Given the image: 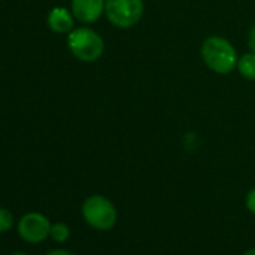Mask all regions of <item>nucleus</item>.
<instances>
[{
  "instance_id": "obj_10",
  "label": "nucleus",
  "mask_w": 255,
  "mask_h": 255,
  "mask_svg": "<svg viewBox=\"0 0 255 255\" xmlns=\"http://www.w3.org/2000/svg\"><path fill=\"white\" fill-rule=\"evenodd\" d=\"M12 224H14L12 213L5 207H0V233H5V231L11 230Z\"/></svg>"
},
{
  "instance_id": "obj_4",
  "label": "nucleus",
  "mask_w": 255,
  "mask_h": 255,
  "mask_svg": "<svg viewBox=\"0 0 255 255\" xmlns=\"http://www.w3.org/2000/svg\"><path fill=\"white\" fill-rule=\"evenodd\" d=\"M143 0H105V15L108 21L120 29L135 26L143 17Z\"/></svg>"
},
{
  "instance_id": "obj_9",
  "label": "nucleus",
  "mask_w": 255,
  "mask_h": 255,
  "mask_svg": "<svg viewBox=\"0 0 255 255\" xmlns=\"http://www.w3.org/2000/svg\"><path fill=\"white\" fill-rule=\"evenodd\" d=\"M50 237L54 242H59V243L66 242L69 239V228H68V225L63 224V222L53 224L51 225V231H50Z\"/></svg>"
},
{
  "instance_id": "obj_14",
  "label": "nucleus",
  "mask_w": 255,
  "mask_h": 255,
  "mask_svg": "<svg viewBox=\"0 0 255 255\" xmlns=\"http://www.w3.org/2000/svg\"><path fill=\"white\" fill-rule=\"evenodd\" d=\"M243 255H255V248H252V249H249V251H246Z\"/></svg>"
},
{
  "instance_id": "obj_13",
  "label": "nucleus",
  "mask_w": 255,
  "mask_h": 255,
  "mask_svg": "<svg viewBox=\"0 0 255 255\" xmlns=\"http://www.w3.org/2000/svg\"><path fill=\"white\" fill-rule=\"evenodd\" d=\"M47 255H74V254L65 249H54V251H50Z\"/></svg>"
},
{
  "instance_id": "obj_3",
  "label": "nucleus",
  "mask_w": 255,
  "mask_h": 255,
  "mask_svg": "<svg viewBox=\"0 0 255 255\" xmlns=\"http://www.w3.org/2000/svg\"><path fill=\"white\" fill-rule=\"evenodd\" d=\"M84 221L95 230H110L114 227L117 219V212L114 204L104 195L89 197L81 207Z\"/></svg>"
},
{
  "instance_id": "obj_15",
  "label": "nucleus",
  "mask_w": 255,
  "mask_h": 255,
  "mask_svg": "<svg viewBox=\"0 0 255 255\" xmlns=\"http://www.w3.org/2000/svg\"><path fill=\"white\" fill-rule=\"evenodd\" d=\"M11 255H29V254H26V252H14Z\"/></svg>"
},
{
  "instance_id": "obj_2",
  "label": "nucleus",
  "mask_w": 255,
  "mask_h": 255,
  "mask_svg": "<svg viewBox=\"0 0 255 255\" xmlns=\"http://www.w3.org/2000/svg\"><path fill=\"white\" fill-rule=\"evenodd\" d=\"M68 47L71 53L81 62H95L104 53L102 38L92 29H74L68 35Z\"/></svg>"
},
{
  "instance_id": "obj_1",
  "label": "nucleus",
  "mask_w": 255,
  "mask_h": 255,
  "mask_svg": "<svg viewBox=\"0 0 255 255\" xmlns=\"http://www.w3.org/2000/svg\"><path fill=\"white\" fill-rule=\"evenodd\" d=\"M201 57L209 69L216 74H230L237 66L234 47L221 36H209L201 45Z\"/></svg>"
},
{
  "instance_id": "obj_8",
  "label": "nucleus",
  "mask_w": 255,
  "mask_h": 255,
  "mask_svg": "<svg viewBox=\"0 0 255 255\" xmlns=\"http://www.w3.org/2000/svg\"><path fill=\"white\" fill-rule=\"evenodd\" d=\"M237 68L242 77L255 80V53H248L237 60Z\"/></svg>"
},
{
  "instance_id": "obj_12",
  "label": "nucleus",
  "mask_w": 255,
  "mask_h": 255,
  "mask_svg": "<svg viewBox=\"0 0 255 255\" xmlns=\"http://www.w3.org/2000/svg\"><path fill=\"white\" fill-rule=\"evenodd\" d=\"M249 48L252 50V53H255V26L249 32Z\"/></svg>"
},
{
  "instance_id": "obj_11",
  "label": "nucleus",
  "mask_w": 255,
  "mask_h": 255,
  "mask_svg": "<svg viewBox=\"0 0 255 255\" xmlns=\"http://www.w3.org/2000/svg\"><path fill=\"white\" fill-rule=\"evenodd\" d=\"M246 207L251 213L255 215V188L251 189L246 195Z\"/></svg>"
},
{
  "instance_id": "obj_6",
  "label": "nucleus",
  "mask_w": 255,
  "mask_h": 255,
  "mask_svg": "<svg viewBox=\"0 0 255 255\" xmlns=\"http://www.w3.org/2000/svg\"><path fill=\"white\" fill-rule=\"evenodd\" d=\"M74 17L86 24L95 23L105 11V0H72Z\"/></svg>"
},
{
  "instance_id": "obj_7",
  "label": "nucleus",
  "mask_w": 255,
  "mask_h": 255,
  "mask_svg": "<svg viewBox=\"0 0 255 255\" xmlns=\"http://www.w3.org/2000/svg\"><path fill=\"white\" fill-rule=\"evenodd\" d=\"M48 26L56 33H68L74 29V17L65 8H54L48 14Z\"/></svg>"
},
{
  "instance_id": "obj_5",
  "label": "nucleus",
  "mask_w": 255,
  "mask_h": 255,
  "mask_svg": "<svg viewBox=\"0 0 255 255\" xmlns=\"http://www.w3.org/2000/svg\"><path fill=\"white\" fill-rule=\"evenodd\" d=\"M51 231V224L47 216L38 213V212H30L21 216L18 222V234L21 236L23 240L29 243H41L44 242Z\"/></svg>"
}]
</instances>
